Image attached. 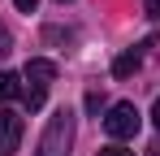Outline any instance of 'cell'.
Listing matches in <instances>:
<instances>
[{
    "instance_id": "5b68a950",
    "label": "cell",
    "mask_w": 160,
    "mask_h": 156,
    "mask_svg": "<svg viewBox=\"0 0 160 156\" xmlns=\"http://www.w3.org/2000/svg\"><path fill=\"white\" fill-rule=\"evenodd\" d=\"M138 65H143V52H138V48H130V52H121V56L112 61V78H130L134 70H138Z\"/></svg>"
},
{
    "instance_id": "ba28073f",
    "label": "cell",
    "mask_w": 160,
    "mask_h": 156,
    "mask_svg": "<svg viewBox=\"0 0 160 156\" xmlns=\"http://www.w3.org/2000/svg\"><path fill=\"white\" fill-rule=\"evenodd\" d=\"M9 48H13V39H9V30L0 26V56H9Z\"/></svg>"
},
{
    "instance_id": "3957f363",
    "label": "cell",
    "mask_w": 160,
    "mask_h": 156,
    "mask_svg": "<svg viewBox=\"0 0 160 156\" xmlns=\"http://www.w3.org/2000/svg\"><path fill=\"white\" fill-rule=\"evenodd\" d=\"M138 126H143V113H138L130 100L112 104V108H108V117H104V130H108V139H112V143L134 139V134H138Z\"/></svg>"
},
{
    "instance_id": "8fae6325",
    "label": "cell",
    "mask_w": 160,
    "mask_h": 156,
    "mask_svg": "<svg viewBox=\"0 0 160 156\" xmlns=\"http://www.w3.org/2000/svg\"><path fill=\"white\" fill-rule=\"evenodd\" d=\"M152 122H156V130H160V96H156V104H152Z\"/></svg>"
},
{
    "instance_id": "6da1fadb",
    "label": "cell",
    "mask_w": 160,
    "mask_h": 156,
    "mask_svg": "<svg viewBox=\"0 0 160 156\" xmlns=\"http://www.w3.org/2000/svg\"><path fill=\"white\" fill-rule=\"evenodd\" d=\"M69 152H74V113H69V108H61L52 122L43 126L35 156H69Z\"/></svg>"
},
{
    "instance_id": "7c38bea8",
    "label": "cell",
    "mask_w": 160,
    "mask_h": 156,
    "mask_svg": "<svg viewBox=\"0 0 160 156\" xmlns=\"http://www.w3.org/2000/svg\"><path fill=\"white\" fill-rule=\"evenodd\" d=\"M152 156H160V143H156V148H152Z\"/></svg>"
},
{
    "instance_id": "9c48e42d",
    "label": "cell",
    "mask_w": 160,
    "mask_h": 156,
    "mask_svg": "<svg viewBox=\"0 0 160 156\" xmlns=\"http://www.w3.org/2000/svg\"><path fill=\"white\" fill-rule=\"evenodd\" d=\"M13 4H18L22 13H35V4H39V0H13Z\"/></svg>"
},
{
    "instance_id": "277c9868",
    "label": "cell",
    "mask_w": 160,
    "mask_h": 156,
    "mask_svg": "<svg viewBox=\"0 0 160 156\" xmlns=\"http://www.w3.org/2000/svg\"><path fill=\"white\" fill-rule=\"evenodd\" d=\"M22 143V113L0 108V156H13Z\"/></svg>"
},
{
    "instance_id": "4fadbf2b",
    "label": "cell",
    "mask_w": 160,
    "mask_h": 156,
    "mask_svg": "<svg viewBox=\"0 0 160 156\" xmlns=\"http://www.w3.org/2000/svg\"><path fill=\"white\" fill-rule=\"evenodd\" d=\"M61 4H65V0H61Z\"/></svg>"
},
{
    "instance_id": "7a4b0ae2",
    "label": "cell",
    "mask_w": 160,
    "mask_h": 156,
    "mask_svg": "<svg viewBox=\"0 0 160 156\" xmlns=\"http://www.w3.org/2000/svg\"><path fill=\"white\" fill-rule=\"evenodd\" d=\"M22 78H26V87H22V104H26V108H43V100H48V82L56 78V65L43 61V56H35V61H26Z\"/></svg>"
},
{
    "instance_id": "52a82bcc",
    "label": "cell",
    "mask_w": 160,
    "mask_h": 156,
    "mask_svg": "<svg viewBox=\"0 0 160 156\" xmlns=\"http://www.w3.org/2000/svg\"><path fill=\"white\" fill-rule=\"evenodd\" d=\"M100 156H134V152H126L121 143H108V148H100Z\"/></svg>"
},
{
    "instance_id": "8992f818",
    "label": "cell",
    "mask_w": 160,
    "mask_h": 156,
    "mask_svg": "<svg viewBox=\"0 0 160 156\" xmlns=\"http://www.w3.org/2000/svg\"><path fill=\"white\" fill-rule=\"evenodd\" d=\"M13 96H22V78H18V74H9V70H0V104H4V100H13Z\"/></svg>"
},
{
    "instance_id": "30bf717a",
    "label": "cell",
    "mask_w": 160,
    "mask_h": 156,
    "mask_svg": "<svg viewBox=\"0 0 160 156\" xmlns=\"http://www.w3.org/2000/svg\"><path fill=\"white\" fill-rule=\"evenodd\" d=\"M147 18H160V0H147Z\"/></svg>"
}]
</instances>
